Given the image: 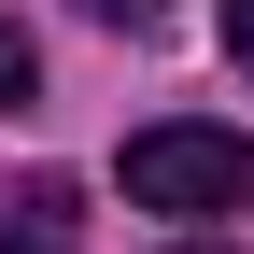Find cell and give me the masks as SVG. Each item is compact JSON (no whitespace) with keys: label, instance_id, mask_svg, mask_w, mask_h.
Here are the masks:
<instances>
[{"label":"cell","instance_id":"6da1fadb","mask_svg":"<svg viewBox=\"0 0 254 254\" xmlns=\"http://www.w3.org/2000/svg\"><path fill=\"white\" fill-rule=\"evenodd\" d=\"M127 198L170 212V226L254 212V127H141V141H127Z\"/></svg>","mask_w":254,"mask_h":254},{"label":"cell","instance_id":"7a4b0ae2","mask_svg":"<svg viewBox=\"0 0 254 254\" xmlns=\"http://www.w3.org/2000/svg\"><path fill=\"white\" fill-rule=\"evenodd\" d=\"M0 254H85V198L71 184H14V198H0Z\"/></svg>","mask_w":254,"mask_h":254},{"label":"cell","instance_id":"3957f363","mask_svg":"<svg viewBox=\"0 0 254 254\" xmlns=\"http://www.w3.org/2000/svg\"><path fill=\"white\" fill-rule=\"evenodd\" d=\"M28 85H43V57H28V28L0 14V113H28Z\"/></svg>","mask_w":254,"mask_h":254},{"label":"cell","instance_id":"277c9868","mask_svg":"<svg viewBox=\"0 0 254 254\" xmlns=\"http://www.w3.org/2000/svg\"><path fill=\"white\" fill-rule=\"evenodd\" d=\"M85 14H99V28H127V43H155V28H170V0H85Z\"/></svg>","mask_w":254,"mask_h":254},{"label":"cell","instance_id":"5b68a950","mask_svg":"<svg viewBox=\"0 0 254 254\" xmlns=\"http://www.w3.org/2000/svg\"><path fill=\"white\" fill-rule=\"evenodd\" d=\"M212 28H226V57L254 71V0H226V14H212Z\"/></svg>","mask_w":254,"mask_h":254},{"label":"cell","instance_id":"8992f818","mask_svg":"<svg viewBox=\"0 0 254 254\" xmlns=\"http://www.w3.org/2000/svg\"><path fill=\"white\" fill-rule=\"evenodd\" d=\"M170 254H240V240H170Z\"/></svg>","mask_w":254,"mask_h":254}]
</instances>
